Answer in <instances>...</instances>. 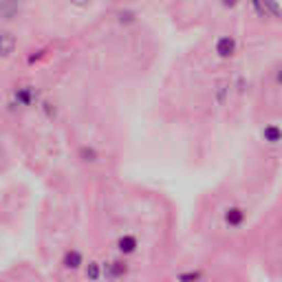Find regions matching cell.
Returning a JSON list of instances; mask_svg holds the SVG:
<instances>
[{"label":"cell","mask_w":282,"mask_h":282,"mask_svg":"<svg viewBox=\"0 0 282 282\" xmlns=\"http://www.w3.org/2000/svg\"><path fill=\"white\" fill-rule=\"evenodd\" d=\"M20 13V0H0V18L13 20Z\"/></svg>","instance_id":"6da1fadb"},{"label":"cell","mask_w":282,"mask_h":282,"mask_svg":"<svg viewBox=\"0 0 282 282\" xmlns=\"http://www.w3.org/2000/svg\"><path fill=\"white\" fill-rule=\"evenodd\" d=\"M216 53H218L220 57H232L234 53H236V40L229 38V35L218 38V42H216Z\"/></svg>","instance_id":"7a4b0ae2"},{"label":"cell","mask_w":282,"mask_h":282,"mask_svg":"<svg viewBox=\"0 0 282 282\" xmlns=\"http://www.w3.org/2000/svg\"><path fill=\"white\" fill-rule=\"evenodd\" d=\"M16 35L9 33V31H2L0 33V57H9L13 51H16Z\"/></svg>","instance_id":"3957f363"},{"label":"cell","mask_w":282,"mask_h":282,"mask_svg":"<svg viewBox=\"0 0 282 282\" xmlns=\"http://www.w3.org/2000/svg\"><path fill=\"white\" fill-rule=\"evenodd\" d=\"M126 262H121V260H113V262H106L104 267V276L110 278V280H117V278H121L123 273H126Z\"/></svg>","instance_id":"277c9868"},{"label":"cell","mask_w":282,"mask_h":282,"mask_svg":"<svg viewBox=\"0 0 282 282\" xmlns=\"http://www.w3.org/2000/svg\"><path fill=\"white\" fill-rule=\"evenodd\" d=\"M62 264H64L66 269H70V271H77V269L84 264V258H82V254H79L77 249H70V251H66L64 262Z\"/></svg>","instance_id":"5b68a950"},{"label":"cell","mask_w":282,"mask_h":282,"mask_svg":"<svg viewBox=\"0 0 282 282\" xmlns=\"http://www.w3.org/2000/svg\"><path fill=\"white\" fill-rule=\"evenodd\" d=\"M242 220H245V210H240V207H229L225 212V223L229 227H238V225H242Z\"/></svg>","instance_id":"8992f818"},{"label":"cell","mask_w":282,"mask_h":282,"mask_svg":"<svg viewBox=\"0 0 282 282\" xmlns=\"http://www.w3.org/2000/svg\"><path fill=\"white\" fill-rule=\"evenodd\" d=\"M117 247H119V251H121V254H135L137 238L135 236H121L117 240Z\"/></svg>","instance_id":"52a82bcc"},{"label":"cell","mask_w":282,"mask_h":282,"mask_svg":"<svg viewBox=\"0 0 282 282\" xmlns=\"http://www.w3.org/2000/svg\"><path fill=\"white\" fill-rule=\"evenodd\" d=\"M16 99H18V104H22V106H29L31 101L35 99V91L31 86H24V88H20V91L16 93Z\"/></svg>","instance_id":"ba28073f"},{"label":"cell","mask_w":282,"mask_h":282,"mask_svg":"<svg viewBox=\"0 0 282 282\" xmlns=\"http://www.w3.org/2000/svg\"><path fill=\"white\" fill-rule=\"evenodd\" d=\"M262 137H264L267 143H278V141L282 139V132H280V128H278V126H267L262 130Z\"/></svg>","instance_id":"9c48e42d"},{"label":"cell","mask_w":282,"mask_h":282,"mask_svg":"<svg viewBox=\"0 0 282 282\" xmlns=\"http://www.w3.org/2000/svg\"><path fill=\"white\" fill-rule=\"evenodd\" d=\"M79 159H82L84 163H95L97 161V150L91 148V145H82V148H79Z\"/></svg>","instance_id":"30bf717a"},{"label":"cell","mask_w":282,"mask_h":282,"mask_svg":"<svg viewBox=\"0 0 282 282\" xmlns=\"http://www.w3.org/2000/svg\"><path fill=\"white\" fill-rule=\"evenodd\" d=\"M227 93H229V82H220L218 88H216V104L223 106L225 99H227Z\"/></svg>","instance_id":"8fae6325"},{"label":"cell","mask_w":282,"mask_h":282,"mask_svg":"<svg viewBox=\"0 0 282 282\" xmlns=\"http://www.w3.org/2000/svg\"><path fill=\"white\" fill-rule=\"evenodd\" d=\"M260 2H262L264 11H267V13H271L273 18H278V16H280V4H278V0H260Z\"/></svg>","instance_id":"7c38bea8"},{"label":"cell","mask_w":282,"mask_h":282,"mask_svg":"<svg viewBox=\"0 0 282 282\" xmlns=\"http://www.w3.org/2000/svg\"><path fill=\"white\" fill-rule=\"evenodd\" d=\"M99 276H101L99 264H97V262H88L86 264V278H88V280H97Z\"/></svg>","instance_id":"4fadbf2b"},{"label":"cell","mask_w":282,"mask_h":282,"mask_svg":"<svg viewBox=\"0 0 282 282\" xmlns=\"http://www.w3.org/2000/svg\"><path fill=\"white\" fill-rule=\"evenodd\" d=\"M251 7L256 9L258 18H267V11H264V7H262V2H260V0H251Z\"/></svg>","instance_id":"5bb4252c"},{"label":"cell","mask_w":282,"mask_h":282,"mask_svg":"<svg viewBox=\"0 0 282 282\" xmlns=\"http://www.w3.org/2000/svg\"><path fill=\"white\" fill-rule=\"evenodd\" d=\"M198 278H201V273H198V271H189V273H181V276H179V280H198Z\"/></svg>","instance_id":"9a60e30c"},{"label":"cell","mask_w":282,"mask_h":282,"mask_svg":"<svg viewBox=\"0 0 282 282\" xmlns=\"http://www.w3.org/2000/svg\"><path fill=\"white\" fill-rule=\"evenodd\" d=\"M135 20V13L132 11H121L119 13V22H132Z\"/></svg>","instance_id":"2e32d148"},{"label":"cell","mask_w":282,"mask_h":282,"mask_svg":"<svg viewBox=\"0 0 282 282\" xmlns=\"http://www.w3.org/2000/svg\"><path fill=\"white\" fill-rule=\"evenodd\" d=\"M220 2H223V7L232 9V7H236V4H238V0H220Z\"/></svg>","instance_id":"e0dca14e"},{"label":"cell","mask_w":282,"mask_h":282,"mask_svg":"<svg viewBox=\"0 0 282 282\" xmlns=\"http://www.w3.org/2000/svg\"><path fill=\"white\" fill-rule=\"evenodd\" d=\"M44 110H47L48 117H55V108H51V104H44Z\"/></svg>","instance_id":"ac0fdd59"},{"label":"cell","mask_w":282,"mask_h":282,"mask_svg":"<svg viewBox=\"0 0 282 282\" xmlns=\"http://www.w3.org/2000/svg\"><path fill=\"white\" fill-rule=\"evenodd\" d=\"M73 4H77V7H86L88 4V0H70Z\"/></svg>","instance_id":"d6986e66"}]
</instances>
